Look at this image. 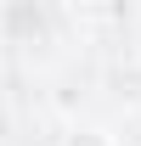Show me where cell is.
I'll return each mask as SVG.
<instances>
[{
	"mask_svg": "<svg viewBox=\"0 0 141 146\" xmlns=\"http://www.w3.org/2000/svg\"><path fill=\"white\" fill-rule=\"evenodd\" d=\"M6 39L11 45H45V11H40V0H11L6 6Z\"/></svg>",
	"mask_w": 141,
	"mask_h": 146,
	"instance_id": "1",
	"label": "cell"
},
{
	"mask_svg": "<svg viewBox=\"0 0 141 146\" xmlns=\"http://www.w3.org/2000/svg\"><path fill=\"white\" fill-rule=\"evenodd\" d=\"M113 96L124 107H141V56H130V62L113 68Z\"/></svg>",
	"mask_w": 141,
	"mask_h": 146,
	"instance_id": "2",
	"label": "cell"
},
{
	"mask_svg": "<svg viewBox=\"0 0 141 146\" xmlns=\"http://www.w3.org/2000/svg\"><path fill=\"white\" fill-rule=\"evenodd\" d=\"M62 146H119V135L107 124H73L68 135H62Z\"/></svg>",
	"mask_w": 141,
	"mask_h": 146,
	"instance_id": "3",
	"label": "cell"
},
{
	"mask_svg": "<svg viewBox=\"0 0 141 146\" xmlns=\"http://www.w3.org/2000/svg\"><path fill=\"white\" fill-rule=\"evenodd\" d=\"M130 45H136V56H141V11H136V28H130Z\"/></svg>",
	"mask_w": 141,
	"mask_h": 146,
	"instance_id": "4",
	"label": "cell"
}]
</instances>
